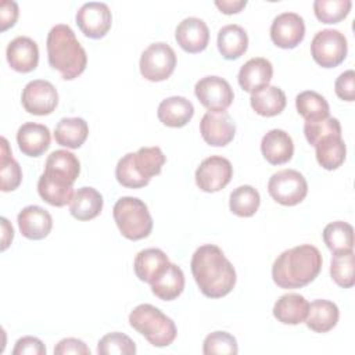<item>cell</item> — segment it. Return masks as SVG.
<instances>
[{
	"mask_svg": "<svg viewBox=\"0 0 355 355\" xmlns=\"http://www.w3.org/2000/svg\"><path fill=\"white\" fill-rule=\"evenodd\" d=\"M55 355H68V354H78V355H90L89 347L79 338L68 337L58 341V344L54 347Z\"/></svg>",
	"mask_w": 355,
	"mask_h": 355,
	"instance_id": "cell-45",
	"label": "cell"
},
{
	"mask_svg": "<svg viewBox=\"0 0 355 355\" xmlns=\"http://www.w3.org/2000/svg\"><path fill=\"white\" fill-rule=\"evenodd\" d=\"M89 136V126L83 118L72 116L58 121L54 129L57 144L67 148H79Z\"/></svg>",
	"mask_w": 355,
	"mask_h": 355,
	"instance_id": "cell-31",
	"label": "cell"
},
{
	"mask_svg": "<svg viewBox=\"0 0 355 355\" xmlns=\"http://www.w3.org/2000/svg\"><path fill=\"white\" fill-rule=\"evenodd\" d=\"M218 50L225 60H237L248 47V36L237 24L225 25L218 32Z\"/></svg>",
	"mask_w": 355,
	"mask_h": 355,
	"instance_id": "cell-28",
	"label": "cell"
},
{
	"mask_svg": "<svg viewBox=\"0 0 355 355\" xmlns=\"http://www.w3.org/2000/svg\"><path fill=\"white\" fill-rule=\"evenodd\" d=\"M0 220H1V232H3V234H1V250L4 251L12 241L14 229L6 218H1Z\"/></svg>",
	"mask_w": 355,
	"mask_h": 355,
	"instance_id": "cell-48",
	"label": "cell"
},
{
	"mask_svg": "<svg viewBox=\"0 0 355 355\" xmlns=\"http://www.w3.org/2000/svg\"><path fill=\"white\" fill-rule=\"evenodd\" d=\"M336 94L345 101H354L355 100V72L352 69H348L338 75L334 83Z\"/></svg>",
	"mask_w": 355,
	"mask_h": 355,
	"instance_id": "cell-43",
	"label": "cell"
},
{
	"mask_svg": "<svg viewBox=\"0 0 355 355\" xmlns=\"http://www.w3.org/2000/svg\"><path fill=\"white\" fill-rule=\"evenodd\" d=\"M297 112L305 121H318L329 116V103L326 98L313 90H305L295 97Z\"/></svg>",
	"mask_w": 355,
	"mask_h": 355,
	"instance_id": "cell-34",
	"label": "cell"
},
{
	"mask_svg": "<svg viewBox=\"0 0 355 355\" xmlns=\"http://www.w3.org/2000/svg\"><path fill=\"white\" fill-rule=\"evenodd\" d=\"M215 6L223 14H236L247 6V1L245 0H216Z\"/></svg>",
	"mask_w": 355,
	"mask_h": 355,
	"instance_id": "cell-47",
	"label": "cell"
},
{
	"mask_svg": "<svg viewBox=\"0 0 355 355\" xmlns=\"http://www.w3.org/2000/svg\"><path fill=\"white\" fill-rule=\"evenodd\" d=\"M200 132L207 144L214 147H223L233 140L236 135V125L233 118L226 111H208L201 118Z\"/></svg>",
	"mask_w": 355,
	"mask_h": 355,
	"instance_id": "cell-16",
	"label": "cell"
},
{
	"mask_svg": "<svg viewBox=\"0 0 355 355\" xmlns=\"http://www.w3.org/2000/svg\"><path fill=\"white\" fill-rule=\"evenodd\" d=\"M114 220L123 237L141 240L153 230V218L144 201L137 197H121L112 209Z\"/></svg>",
	"mask_w": 355,
	"mask_h": 355,
	"instance_id": "cell-6",
	"label": "cell"
},
{
	"mask_svg": "<svg viewBox=\"0 0 355 355\" xmlns=\"http://www.w3.org/2000/svg\"><path fill=\"white\" fill-rule=\"evenodd\" d=\"M323 241L331 252L354 248V227L343 220H336L323 229Z\"/></svg>",
	"mask_w": 355,
	"mask_h": 355,
	"instance_id": "cell-35",
	"label": "cell"
},
{
	"mask_svg": "<svg viewBox=\"0 0 355 355\" xmlns=\"http://www.w3.org/2000/svg\"><path fill=\"white\" fill-rule=\"evenodd\" d=\"M268 191L276 202L293 207L306 197L308 183L301 172L295 169H283L270 176Z\"/></svg>",
	"mask_w": 355,
	"mask_h": 355,
	"instance_id": "cell-8",
	"label": "cell"
},
{
	"mask_svg": "<svg viewBox=\"0 0 355 355\" xmlns=\"http://www.w3.org/2000/svg\"><path fill=\"white\" fill-rule=\"evenodd\" d=\"M305 36L304 18L297 12H282L270 25V39L280 49L297 47Z\"/></svg>",
	"mask_w": 355,
	"mask_h": 355,
	"instance_id": "cell-15",
	"label": "cell"
},
{
	"mask_svg": "<svg viewBox=\"0 0 355 355\" xmlns=\"http://www.w3.org/2000/svg\"><path fill=\"white\" fill-rule=\"evenodd\" d=\"M175 39L184 51L196 54L207 49L209 42V29L202 19L197 17H187L178 24Z\"/></svg>",
	"mask_w": 355,
	"mask_h": 355,
	"instance_id": "cell-17",
	"label": "cell"
},
{
	"mask_svg": "<svg viewBox=\"0 0 355 355\" xmlns=\"http://www.w3.org/2000/svg\"><path fill=\"white\" fill-rule=\"evenodd\" d=\"M351 6V0H315L313 12L323 24H337L349 14Z\"/></svg>",
	"mask_w": 355,
	"mask_h": 355,
	"instance_id": "cell-38",
	"label": "cell"
},
{
	"mask_svg": "<svg viewBox=\"0 0 355 355\" xmlns=\"http://www.w3.org/2000/svg\"><path fill=\"white\" fill-rule=\"evenodd\" d=\"M304 135L311 146L327 136H341V125L337 118L326 116L318 121H305Z\"/></svg>",
	"mask_w": 355,
	"mask_h": 355,
	"instance_id": "cell-40",
	"label": "cell"
},
{
	"mask_svg": "<svg viewBox=\"0 0 355 355\" xmlns=\"http://www.w3.org/2000/svg\"><path fill=\"white\" fill-rule=\"evenodd\" d=\"M355 257L352 250L333 252L330 261L331 279L343 288H349L355 284Z\"/></svg>",
	"mask_w": 355,
	"mask_h": 355,
	"instance_id": "cell-36",
	"label": "cell"
},
{
	"mask_svg": "<svg viewBox=\"0 0 355 355\" xmlns=\"http://www.w3.org/2000/svg\"><path fill=\"white\" fill-rule=\"evenodd\" d=\"M194 93L198 101L211 112L226 111L234 98L230 83L215 75L201 78L194 86Z\"/></svg>",
	"mask_w": 355,
	"mask_h": 355,
	"instance_id": "cell-10",
	"label": "cell"
},
{
	"mask_svg": "<svg viewBox=\"0 0 355 355\" xmlns=\"http://www.w3.org/2000/svg\"><path fill=\"white\" fill-rule=\"evenodd\" d=\"M12 355H46V347L39 338L25 336L17 340Z\"/></svg>",
	"mask_w": 355,
	"mask_h": 355,
	"instance_id": "cell-44",
	"label": "cell"
},
{
	"mask_svg": "<svg viewBox=\"0 0 355 355\" xmlns=\"http://www.w3.org/2000/svg\"><path fill=\"white\" fill-rule=\"evenodd\" d=\"M44 166L61 171V172L69 175L71 178H73L75 180L78 179V176L80 173V162H79V159L76 158L75 154H72L71 151H67V150H55V151H53L47 157Z\"/></svg>",
	"mask_w": 355,
	"mask_h": 355,
	"instance_id": "cell-42",
	"label": "cell"
},
{
	"mask_svg": "<svg viewBox=\"0 0 355 355\" xmlns=\"http://www.w3.org/2000/svg\"><path fill=\"white\" fill-rule=\"evenodd\" d=\"M347 51V39L337 29L319 31L311 42V54L315 62L323 68L340 65L345 60Z\"/></svg>",
	"mask_w": 355,
	"mask_h": 355,
	"instance_id": "cell-9",
	"label": "cell"
},
{
	"mask_svg": "<svg viewBox=\"0 0 355 355\" xmlns=\"http://www.w3.org/2000/svg\"><path fill=\"white\" fill-rule=\"evenodd\" d=\"M261 151L269 164L282 165L291 159L294 154V143L286 130L270 129L261 140Z\"/></svg>",
	"mask_w": 355,
	"mask_h": 355,
	"instance_id": "cell-21",
	"label": "cell"
},
{
	"mask_svg": "<svg viewBox=\"0 0 355 355\" xmlns=\"http://www.w3.org/2000/svg\"><path fill=\"white\" fill-rule=\"evenodd\" d=\"M313 147L316 159L323 169H337L345 161L347 147L341 136H327L318 141Z\"/></svg>",
	"mask_w": 355,
	"mask_h": 355,
	"instance_id": "cell-32",
	"label": "cell"
},
{
	"mask_svg": "<svg viewBox=\"0 0 355 355\" xmlns=\"http://www.w3.org/2000/svg\"><path fill=\"white\" fill-rule=\"evenodd\" d=\"M129 324L154 347H168L176 338L175 322L151 304H140L129 313Z\"/></svg>",
	"mask_w": 355,
	"mask_h": 355,
	"instance_id": "cell-5",
	"label": "cell"
},
{
	"mask_svg": "<svg viewBox=\"0 0 355 355\" xmlns=\"http://www.w3.org/2000/svg\"><path fill=\"white\" fill-rule=\"evenodd\" d=\"M233 176L230 161L222 155H211L196 169V183L205 193H215L229 184Z\"/></svg>",
	"mask_w": 355,
	"mask_h": 355,
	"instance_id": "cell-12",
	"label": "cell"
},
{
	"mask_svg": "<svg viewBox=\"0 0 355 355\" xmlns=\"http://www.w3.org/2000/svg\"><path fill=\"white\" fill-rule=\"evenodd\" d=\"M309 302L304 295L288 293L282 295L273 306V316L283 324H298L305 322Z\"/></svg>",
	"mask_w": 355,
	"mask_h": 355,
	"instance_id": "cell-27",
	"label": "cell"
},
{
	"mask_svg": "<svg viewBox=\"0 0 355 355\" xmlns=\"http://www.w3.org/2000/svg\"><path fill=\"white\" fill-rule=\"evenodd\" d=\"M338 306L329 300H315L309 304L305 323L315 333H327L338 322Z\"/></svg>",
	"mask_w": 355,
	"mask_h": 355,
	"instance_id": "cell-26",
	"label": "cell"
},
{
	"mask_svg": "<svg viewBox=\"0 0 355 355\" xmlns=\"http://www.w3.org/2000/svg\"><path fill=\"white\" fill-rule=\"evenodd\" d=\"M190 266L200 291L208 298H222L236 284L234 266L215 244L200 245L191 257Z\"/></svg>",
	"mask_w": 355,
	"mask_h": 355,
	"instance_id": "cell-1",
	"label": "cell"
},
{
	"mask_svg": "<svg viewBox=\"0 0 355 355\" xmlns=\"http://www.w3.org/2000/svg\"><path fill=\"white\" fill-rule=\"evenodd\" d=\"M18 18V4L15 1L3 0L0 3V29L4 32L14 26Z\"/></svg>",
	"mask_w": 355,
	"mask_h": 355,
	"instance_id": "cell-46",
	"label": "cell"
},
{
	"mask_svg": "<svg viewBox=\"0 0 355 355\" xmlns=\"http://www.w3.org/2000/svg\"><path fill=\"white\" fill-rule=\"evenodd\" d=\"M19 232L29 240H42L49 236L53 227V218L44 208L39 205H28L22 208L17 216Z\"/></svg>",
	"mask_w": 355,
	"mask_h": 355,
	"instance_id": "cell-19",
	"label": "cell"
},
{
	"mask_svg": "<svg viewBox=\"0 0 355 355\" xmlns=\"http://www.w3.org/2000/svg\"><path fill=\"white\" fill-rule=\"evenodd\" d=\"M252 110L262 116L279 115L286 107V93L277 86H263L254 93L250 98Z\"/></svg>",
	"mask_w": 355,
	"mask_h": 355,
	"instance_id": "cell-29",
	"label": "cell"
},
{
	"mask_svg": "<svg viewBox=\"0 0 355 355\" xmlns=\"http://www.w3.org/2000/svg\"><path fill=\"white\" fill-rule=\"evenodd\" d=\"M140 73L150 82L166 80L175 71L176 54L173 49L164 42L150 44L140 57Z\"/></svg>",
	"mask_w": 355,
	"mask_h": 355,
	"instance_id": "cell-7",
	"label": "cell"
},
{
	"mask_svg": "<svg viewBox=\"0 0 355 355\" xmlns=\"http://www.w3.org/2000/svg\"><path fill=\"white\" fill-rule=\"evenodd\" d=\"M46 47L49 65L58 71L62 79L72 80L86 69V51L69 25H54L47 35Z\"/></svg>",
	"mask_w": 355,
	"mask_h": 355,
	"instance_id": "cell-3",
	"label": "cell"
},
{
	"mask_svg": "<svg viewBox=\"0 0 355 355\" xmlns=\"http://www.w3.org/2000/svg\"><path fill=\"white\" fill-rule=\"evenodd\" d=\"M322 263V254L315 245L301 244L275 259L272 279L280 288H301L316 279Z\"/></svg>",
	"mask_w": 355,
	"mask_h": 355,
	"instance_id": "cell-2",
	"label": "cell"
},
{
	"mask_svg": "<svg viewBox=\"0 0 355 355\" xmlns=\"http://www.w3.org/2000/svg\"><path fill=\"white\" fill-rule=\"evenodd\" d=\"M202 352L205 355H236L239 352V347L236 338L230 333L214 331L205 337L202 344Z\"/></svg>",
	"mask_w": 355,
	"mask_h": 355,
	"instance_id": "cell-41",
	"label": "cell"
},
{
	"mask_svg": "<svg viewBox=\"0 0 355 355\" xmlns=\"http://www.w3.org/2000/svg\"><path fill=\"white\" fill-rule=\"evenodd\" d=\"M273 76V65L263 57H254L244 62L239 71L237 80L243 90L254 93L255 90L268 86Z\"/></svg>",
	"mask_w": 355,
	"mask_h": 355,
	"instance_id": "cell-22",
	"label": "cell"
},
{
	"mask_svg": "<svg viewBox=\"0 0 355 355\" xmlns=\"http://www.w3.org/2000/svg\"><path fill=\"white\" fill-rule=\"evenodd\" d=\"M97 354L98 355H133L136 354V344L135 341L119 331H112L105 334L100 338L97 344Z\"/></svg>",
	"mask_w": 355,
	"mask_h": 355,
	"instance_id": "cell-39",
	"label": "cell"
},
{
	"mask_svg": "<svg viewBox=\"0 0 355 355\" xmlns=\"http://www.w3.org/2000/svg\"><path fill=\"white\" fill-rule=\"evenodd\" d=\"M169 265L168 255L159 248L141 250L133 262L136 276L146 283H153Z\"/></svg>",
	"mask_w": 355,
	"mask_h": 355,
	"instance_id": "cell-24",
	"label": "cell"
},
{
	"mask_svg": "<svg viewBox=\"0 0 355 355\" xmlns=\"http://www.w3.org/2000/svg\"><path fill=\"white\" fill-rule=\"evenodd\" d=\"M165 161L159 147H141L136 153L125 154L118 161L115 178L123 187L140 189L147 186L153 176L161 173Z\"/></svg>",
	"mask_w": 355,
	"mask_h": 355,
	"instance_id": "cell-4",
	"label": "cell"
},
{
	"mask_svg": "<svg viewBox=\"0 0 355 355\" xmlns=\"http://www.w3.org/2000/svg\"><path fill=\"white\" fill-rule=\"evenodd\" d=\"M6 57L14 71L26 73L37 67L39 47L33 39L28 36H17L8 43Z\"/></svg>",
	"mask_w": 355,
	"mask_h": 355,
	"instance_id": "cell-18",
	"label": "cell"
},
{
	"mask_svg": "<svg viewBox=\"0 0 355 355\" xmlns=\"http://www.w3.org/2000/svg\"><path fill=\"white\" fill-rule=\"evenodd\" d=\"M76 25L80 32L90 39H101L111 29L112 15L105 3L89 1L76 11Z\"/></svg>",
	"mask_w": 355,
	"mask_h": 355,
	"instance_id": "cell-13",
	"label": "cell"
},
{
	"mask_svg": "<svg viewBox=\"0 0 355 355\" xmlns=\"http://www.w3.org/2000/svg\"><path fill=\"white\" fill-rule=\"evenodd\" d=\"M50 141L51 135L46 125L25 122L18 128L17 143L21 153L28 157L42 155L50 147Z\"/></svg>",
	"mask_w": 355,
	"mask_h": 355,
	"instance_id": "cell-20",
	"label": "cell"
},
{
	"mask_svg": "<svg viewBox=\"0 0 355 355\" xmlns=\"http://www.w3.org/2000/svg\"><path fill=\"white\" fill-rule=\"evenodd\" d=\"M150 286L155 297H158L162 301H172L183 293V288H184L183 270L176 263L169 262L166 269Z\"/></svg>",
	"mask_w": 355,
	"mask_h": 355,
	"instance_id": "cell-30",
	"label": "cell"
},
{
	"mask_svg": "<svg viewBox=\"0 0 355 355\" xmlns=\"http://www.w3.org/2000/svg\"><path fill=\"white\" fill-rule=\"evenodd\" d=\"M103 204V196L96 189L83 186L73 193L69 202V212L78 220H90L100 215Z\"/></svg>",
	"mask_w": 355,
	"mask_h": 355,
	"instance_id": "cell-25",
	"label": "cell"
},
{
	"mask_svg": "<svg viewBox=\"0 0 355 355\" xmlns=\"http://www.w3.org/2000/svg\"><path fill=\"white\" fill-rule=\"evenodd\" d=\"M21 103L26 112L33 115H49L58 104V93L53 83L44 79L31 80L25 85Z\"/></svg>",
	"mask_w": 355,
	"mask_h": 355,
	"instance_id": "cell-14",
	"label": "cell"
},
{
	"mask_svg": "<svg viewBox=\"0 0 355 355\" xmlns=\"http://www.w3.org/2000/svg\"><path fill=\"white\" fill-rule=\"evenodd\" d=\"M0 178H1V191H12L22 182V171L19 164L12 158L8 141L1 137V151H0Z\"/></svg>",
	"mask_w": 355,
	"mask_h": 355,
	"instance_id": "cell-37",
	"label": "cell"
},
{
	"mask_svg": "<svg viewBox=\"0 0 355 355\" xmlns=\"http://www.w3.org/2000/svg\"><path fill=\"white\" fill-rule=\"evenodd\" d=\"M261 204V197L257 189L250 184H243L236 187L229 197L230 211L241 218L252 216Z\"/></svg>",
	"mask_w": 355,
	"mask_h": 355,
	"instance_id": "cell-33",
	"label": "cell"
},
{
	"mask_svg": "<svg viewBox=\"0 0 355 355\" xmlns=\"http://www.w3.org/2000/svg\"><path fill=\"white\" fill-rule=\"evenodd\" d=\"M158 119L169 128H183L194 115V107L183 96H172L162 100L157 111Z\"/></svg>",
	"mask_w": 355,
	"mask_h": 355,
	"instance_id": "cell-23",
	"label": "cell"
},
{
	"mask_svg": "<svg viewBox=\"0 0 355 355\" xmlns=\"http://www.w3.org/2000/svg\"><path fill=\"white\" fill-rule=\"evenodd\" d=\"M75 179L53 168H44L37 180V193L43 201L53 207H64L73 197Z\"/></svg>",
	"mask_w": 355,
	"mask_h": 355,
	"instance_id": "cell-11",
	"label": "cell"
}]
</instances>
